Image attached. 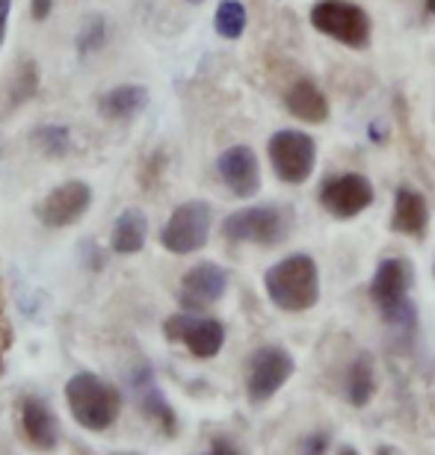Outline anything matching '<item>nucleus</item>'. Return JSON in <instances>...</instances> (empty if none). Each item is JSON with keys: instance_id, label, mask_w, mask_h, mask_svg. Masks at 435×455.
Returning a JSON list of instances; mask_svg holds the SVG:
<instances>
[{"instance_id": "obj_3", "label": "nucleus", "mask_w": 435, "mask_h": 455, "mask_svg": "<svg viewBox=\"0 0 435 455\" xmlns=\"http://www.w3.org/2000/svg\"><path fill=\"white\" fill-rule=\"evenodd\" d=\"M66 403L77 426L89 432H104L119 420L122 396L113 385L98 379L95 372H77L66 385Z\"/></svg>"}, {"instance_id": "obj_15", "label": "nucleus", "mask_w": 435, "mask_h": 455, "mask_svg": "<svg viewBox=\"0 0 435 455\" xmlns=\"http://www.w3.org/2000/svg\"><path fill=\"white\" fill-rule=\"evenodd\" d=\"M430 228V204L415 187H400L394 196V216H391V231L403 236H415L421 240Z\"/></svg>"}, {"instance_id": "obj_2", "label": "nucleus", "mask_w": 435, "mask_h": 455, "mask_svg": "<svg viewBox=\"0 0 435 455\" xmlns=\"http://www.w3.org/2000/svg\"><path fill=\"white\" fill-rule=\"evenodd\" d=\"M415 284V269L403 258H385L376 267V275L370 281V299L379 307L383 320L391 329L415 331L418 325V311H415L409 290Z\"/></svg>"}, {"instance_id": "obj_11", "label": "nucleus", "mask_w": 435, "mask_h": 455, "mask_svg": "<svg viewBox=\"0 0 435 455\" xmlns=\"http://www.w3.org/2000/svg\"><path fill=\"white\" fill-rule=\"evenodd\" d=\"M229 290V269H222L220 263H196L193 269L181 278V290L178 299L187 311H205L213 302H220Z\"/></svg>"}, {"instance_id": "obj_24", "label": "nucleus", "mask_w": 435, "mask_h": 455, "mask_svg": "<svg viewBox=\"0 0 435 455\" xmlns=\"http://www.w3.org/2000/svg\"><path fill=\"white\" fill-rule=\"evenodd\" d=\"M326 443H329V438H326L323 432H317L314 438H308V443H305V455H323V452H326Z\"/></svg>"}, {"instance_id": "obj_20", "label": "nucleus", "mask_w": 435, "mask_h": 455, "mask_svg": "<svg viewBox=\"0 0 435 455\" xmlns=\"http://www.w3.org/2000/svg\"><path fill=\"white\" fill-rule=\"evenodd\" d=\"M145 236H149L145 213L125 211L113 225V251L116 254H137V251H142Z\"/></svg>"}, {"instance_id": "obj_23", "label": "nucleus", "mask_w": 435, "mask_h": 455, "mask_svg": "<svg viewBox=\"0 0 435 455\" xmlns=\"http://www.w3.org/2000/svg\"><path fill=\"white\" fill-rule=\"evenodd\" d=\"M205 455H246L243 452L238 443L234 441H229V438H216L213 443H211V450H207Z\"/></svg>"}, {"instance_id": "obj_28", "label": "nucleus", "mask_w": 435, "mask_h": 455, "mask_svg": "<svg viewBox=\"0 0 435 455\" xmlns=\"http://www.w3.org/2000/svg\"><path fill=\"white\" fill-rule=\"evenodd\" d=\"M423 4H427V12L435 15V0H423Z\"/></svg>"}, {"instance_id": "obj_19", "label": "nucleus", "mask_w": 435, "mask_h": 455, "mask_svg": "<svg viewBox=\"0 0 435 455\" xmlns=\"http://www.w3.org/2000/svg\"><path fill=\"white\" fill-rule=\"evenodd\" d=\"M133 394H137L142 411L160 426L163 432H175V411L169 408V403L163 399L157 385L151 381V372L142 370L140 376H133Z\"/></svg>"}, {"instance_id": "obj_9", "label": "nucleus", "mask_w": 435, "mask_h": 455, "mask_svg": "<svg viewBox=\"0 0 435 455\" xmlns=\"http://www.w3.org/2000/svg\"><path fill=\"white\" fill-rule=\"evenodd\" d=\"M374 184L365 175H358V172L334 175L320 187L323 211L334 216V220H352V216L365 213L374 204Z\"/></svg>"}, {"instance_id": "obj_10", "label": "nucleus", "mask_w": 435, "mask_h": 455, "mask_svg": "<svg viewBox=\"0 0 435 455\" xmlns=\"http://www.w3.org/2000/svg\"><path fill=\"white\" fill-rule=\"evenodd\" d=\"M166 338L172 343H184L189 355L196 358H213L220 355L225 343V325L213 316H193V314H175L163 325Z\"/></svg>"}, {"instance_id": "obj_25", "label": "nucleus", "mask_w": 435, "mask_h": 455, "mask_svg": "<svg viewBox=\"0 0 435 455\" xmlns=\"http://www.w3.org/2000/svg\"><path fill=\"white\" fill-rule=\"evenodd\" d=\"M9 9H12V0H0V44H4V36H6Z\"/></svg>"}, {"instance_id": "obj_21", "label": "nucleus", "mask_w": 435, "mask_h": 455, "mask_svg": "<svg viewBox=\"0 0 435 455\" xmlns=\"http://www.w3.org/2000/svg\"><path fill=\"white\" fill-rule=\"evenodd\" d=\"M246 6L240 0H222L216 6V15H213V27L222 39H240L243 30H246Z\"/></svg>"}, {"instance_id": "obj_7", "label": "nucleus", "mask_w": 435, "mask_h": 455, "mask_svg": "<svg viewBox=\"0 0 435 455\" xmlns=\"http://www.w3.org/2000/svg\"><path fill=\"white\" fill-rule=\"evenodd\" d=\"M270 163L278 180L285 184H305L317 166V145L302 131H278L267 145Z\"/></svg>"}, {"instance_id": "obj_13", "label": "nucleus", "mask_w": 435, "mask_h": 455, "mask_svg": "<svg viewBox=\"0 0 435 455\" xmlns=\"http://www.w3.org/2000/svg\"><path fill=\"white\" fill-rule=\"evenodd\" d=\"M220 178L238 198H252L261 189V166L249 145H231L216 160Z\"/></svg>"}, {"instance_id": "obj_18", "label": "nucleus", "mask_w": 435, "mask_h": 455, "mask_svg": "<svg viewBox=\"0 0 435 455\" xmlns=\"http://www.w3.org/2000/svg\"><path fill=\"white\" fill-rule=\"evenodd\" d=\"M149 107V92L142 86H133V84H125V86H116L110 92L101 95L98 101V110H101L104 118H113V122H122V118H133L137 113H142Z\"/></svg>"}, {"instance_id": "obj_5", "label": "nucleus", "mask_w": 435, "mask_h": 455, "mask_svg": "<svg viewBox=\"0 0 435 455\" xmlns=\"http://www.w3.org/2000/svg\"><path fill=\"white\" fill-rule=\"evenodd\" d=\"M308 18H311L314 30L352 51H365L370 44V18L365 9L350 0H320Z\"/></svg>"}, {"instance_id": "obj_14", "label": "nucleus", "mask_w": 435, "mask_h": 455, "mask_svg": "<svg viewBox=\"0 0 435 455\" xmlns=\"http://www.w3.org/2000/svg\"><path fill=\"white\" fill-rule=\"evenodd\" d=\"M21 432H24V441L42 452L57 450V443H60L57 417H53L48 403H42V399H36V396H27L21 403Z\"/></svg>"}, {"instance_id": "obj_4", "label": "nucleus", "mask_w": 435, "mask_h": 455, "mask_svg": "<svg viewBox=\"0 0 435 455\" xmlns=\"http://www.w3.org/2000/svg\"><path fill=\"white\" fill-rule=\"evenodd\" d=\"M294 231V211L285 204H261L243 207L225 216L222 234L231 243H255V245H278Z\"/></svg>"}, {"instance_id": "obj_12", "label": "nucleus", "mask_w": 435, "mask_h": 455, "mask_svg": "<svg viewBox=\"0 0 435 455\" xmlns=\"http://www.w3.org/2000/svg\"><path fill=\"white\" fill-rule=\"evenodd\" d=\"M89 204H93V189L84 180H68V184L51 189L36 213L48 228H66L75 225L89 211Z\"/></svg>"}, {"instance_id": "obj_16", "label": "nucleus", "mask_w": 435, "mask_h": 455, "mask_svg": "<svg viewBox=\"0 0 435 455\" xmlns=\"http://www.w3.org/2000/svg\"><path fill=\"white\" fill-rule=\"evenodd\" d=\"M285 107L290 116H296L299 122H308V124H323L326 118H329V101H326V95L320 92V86H317L311 77L296 80V84L287 89Z\"/></svg>"}, {"instance_id": "obj_27", "label": "nucleus", "mask_w": 435, "mask_h": 455, "mask_svg": "<svg viewBox=\"0 0 435 455\" xmlns=\"http://www.w3.org/2000/svg\"><path fill=\"white\" fill-rule=\"evenodd\" d=\"M338 455H358V452L352 450V447H341V450H338Z\"/></svg>"}, {"instance_id": "obj_1", "label": "nucleus", "mask_w": 435, "mask_h": 455, "mask_svg": "<svg viewBox=\"0 0 435 455\" xmlns=\"http://www.w3.org/2000/svg\"><path fill=\"white\" fill-rule=\"evenodd\" d=\"M264 290L278 311H311L317 299H320V269L308 254H290V258L278 260L267 269Z\"/></svg>"}, {"instance_id": "obj_17", "label": "nucleus", "mask_w": 435, "mask_h": 455, "mask_svg": "<svg viewBox=\"0 0 435 455\" xmlns=\"http://www.w3.org/2000/svg\"><path fill=\"white\" fill-rule=\"evenodd\" d=\"M376 396V363L370 352H358L347 370V399L352 408L370 405Z\"/></svg>"}, {"instance_id": "obj_26", "label": "nucleus", "mask_w": 435, "mask_h": 455, "mask_svg": "<svg viewBox=\"0 0 435 455\" xmlns=\"http://www.w3.org/2000/svg\"><path fill=\"white\" fill-rule=\"evenodd\" d=\"M51 6H53V0H33V18H36V21L48 18L51 15Z\"/></svg>"}, {"instance_id": "obj_8", "label": "nucleus", "mask_w": 435, "mask_h": 455, "mask_svg": "<svg viewBox=\"0 0 435 455\" xmlns=\"http://www.w3.org/2000/svg\"><path fill=\"white\" fill-rule=\"evenodd\" d=\"M211 236V207L205 202H187L169 216L160 234L163 249L172 254H193Z\"/></svg>"}, {"instance_id": "obj_6", "label": "nucleus", "mask_w": 435, "mask_h": 455, "mask_svg": "<svg viewBox=\"0 0 435 455\" xmlns=\"http://www.w3.org/2000/svg\"><path fill=\"white\" fill-rule=\"evenodd\" d=\"M296 363L290 358V352L282 346H261L252 352L246 363V396L252 405L270 403L278 390L287 385V379L294 376Z\"/></svg>"}, {"instance_id": "obj_22", "label": "nucleus", "mask_w": 435, "mask_h": 455, "mask_svg": "<svg viewBox=\"0 0 435 455\" xmlns=\"http://www.w3.org/2000/svg\"><path fill=\"white\" fill-rule=\"evenodd\" d=\"M36 145H39L42 151H48L51 157H60L68 145V131L66 127H39V131H36Z\"/></svg>"}, {"instance_id": "obj_29", "label": "nucleus", "mask_w": 435, "mask_h": 455, "mask_svg": "<svg viewBox=\"0 0 435 455\" xmlns=\"http://www.w3.org/2000/svg\"><path fill=\"white\" fill-rule=\"evenodd\" d=\"M187 4H202V0H187Z\"/></svg>"}]
</instances>
